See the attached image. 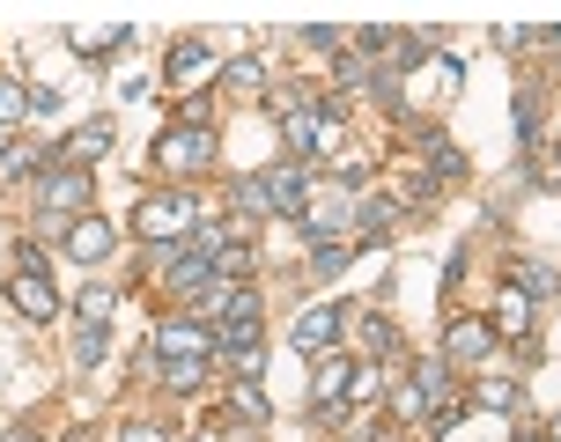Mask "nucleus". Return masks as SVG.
<instances>
[{"label":"nucleus","mask_w":561,"mask_h":442,"mask_svg":"<svg viewBox=\"0 0 561 442\" xmlns=\"http://www.w3.org/2000/svg\"><path fill=\"white\" fill-rule=\"evenodd\" d=\"M134 229H140V236H148V244H185V236H193V229H199V207H193V199H185V193H163V199H140V207H134Z\"/></svg>","instance_id":"f257e3e1"},{"label":"nucleus","mask_w":561,"mask_h":442,"mask_svg":"<svg viewBox=\"0 0 561 442\" xmlns=\"http://www.w3.org/2000/svg\"><path fill=\"white\" fill-rule=\"evenodd\" d=\"M37 193H45V207H53V229L67 236V221L89 214V170L59 163V170H45V177H37Z\"/></svg>","instance_id":"f03ea898"},{"label":"nucleus","mask_w":561,"mask_h":442,"mask_svg":"<svg viewBox=\"0 0 561 442\" xmlns=\"http://www.w3.org/2000/svg\"><path fill=\"white\" fill-rule=\"evenodd\" d=\"M355 361L347 354H318V376H310V420H333V406L347 414V398H355Z\"/></svg>","instance_id":"7ed1b4c3"},{"label":"nucleus","mask_w":561,"mask_h":442,"mask_svg":"<svg viewBox=\"0 0 561 442\" xmlns=\"http://www.w3.org/2000/svg\"><path fill=\"white\" fill-rule=\"evenodd\" d=\"M156 361H215V332L199 317H163L156 325Z\"/></svg>","instance_id":"20e7f679"},{"label":"nucleus","mask_w":561,"mask_h":442,"mask_svg":"<svg viewBox=\"0 0 561 442\" xmlns=\"http://www.w3.org/2000/svg\"><path fill=\"white\" fill-rule=\"evenodd\" d=\"M280 133H288V163H310V155H325V148L340 140V111H310L304 104Z\"/></svg>","instance_id":"39448f33"},{"label":"nucleus","mask_w":561,"mask_h":442,"mask_svg":"<svg viewBox=\"0 0 561 442\" xmlns=\"http://www.w3.org/2000/svg\"><path fill=\"white\" fill-rule=\"evenodd\" d=\"M215 163V133L207 126H170L156 140V170H207Z\"/></svg>","instance_id":"423d86ee"},{"label":"nucleus","mask_w":561,"mask_h":442,"mask_svg":"<svg viewBox=\"0 0 561 442\" xmlns=\"http://www.w3.org/2000/svg\"><path fill=\"white\" fill-rule=\"evenodd\" d=\"M67 258H82V266H96V258H112L118 251V236H112V221H96V214H82V221H67Z\"/></svg>","instance_id":"0eeeda50"},{"label":"nucleus","mask_w":561,"mask_h":442,"mask_svg":"<svg viewBox=\"0 0 561 442\" xmlns=\"http://www.w3.org/2000/svg\"><path fill=\"white\" fill-rule=\"evenodd\" d=\"M340 325H347V310H340V303L304 310V317H296V347H304V354H325V347L340 339Z\"/></svg>","instance_id":"6e6552de"},{"label":"nucleus","mask_w":561,"mask_h":442,"mask_svg":"<svg viewBox=\"0 0 561 442\" xmlns=\"http://www.w3.org/2000/svg\"><path fill=\"white\" fill-rule=\"evenodd\" d=\"M488 347H495V325H480V317H450V332H444V354L450 361H488Z\"/></svg>","instance_id":"1a4fd4ad"},{"label":"nucleus","mask_w":561,"mask_h":442,"mask_svg":"<svg viewBox=\"0 0 561 442\" xmlns=\"http://www.w3.org/2000/svg\"><path fill=\"white\" fill-rule=\"evenodd\" d=\"M8 303L23 310V317H37V325L59 317V295H53V280H45V274H15V280H8Z\"/></svg>","instance_id":"9d476101"},{"label":"nucleus","mask_w":561,"mask_h":442,"mask_svg":"<svg viewBox=\"0 0 561 442\" xmlns=\"http://www.w3.org/2000/svg\"><path fill=\"white\" fill-rule=\"evenodd\" d=\"M266 199H274V214H296V221H304L310 214V177H304V163L274 170V177H266Z\"/></svg>","instance_id":"9b49d317"},{"label":"nucleus","mask_w":561,"mask_h":442,"mask_svg":"<svg viewBox=\"0 0 561 442\" xmlns=\"http://www.w3.org/2000/svg\"><path fill=\"white\" fill-rule=\"evenodd\" d=\"M215 82V53L207 45H178L170 53V89H207Z\"/></svg>","instance_id":"f8f14e48"},{"label":"nucleus","mask_w":561,"mask_h":442,"mask_svg":"<svg viewBox=\"0 0 561 442\" xmlns=\"http://www.w3.org/2000/svg\"><path fill=\"white\" fill-rule=\"evenodd\" d=\"M96 155H112V118H89V126H75V140H67V163L75 170L96 163Z\"/></svg>","instance_id":"ddd939ff"},{"label":"nucleus","mask_w":561,"mask_h":442,"mask_svg":"<svg viewBox=\"0 0 561 442\" xmlns=\"http://www.w3.org/2000/svg\"><path fill=\"white\" fill-rule=\"evenodd\" d=\"M539 325V310L525 303V295H517V288H510L503 303H495V339H525V332Z\"/></svg>","instance_id":"4468645a"},{"label":"nucleus","mask_w":561,"mask_h":442,"mask_svg":"<svg viewBox=\"0 0 561 442\" xmlns=\"http://www.w3.org/2000/svg\"><path fill=\"white\" fill-rule=\"evenodd\" d=\"M207 369H215V361H163L156 376H163V391H178V398H193V391L207 384Z\"/></svg>","instance_id":"2eb2a0df"},{"label":"nucleus","mask_w":561,"mask_h":442,"mask_svg":"<svg viewBox=\"0 0 561 442\" xmlns=\"http://www.w3.org/2000/svg\"><path fill=\"white\" fill-rule=\"evenodd\" d=\"M480 406H495V414H525V391L510 384V376H488V384H480Z\"/></svg>","instance_id":"dca6fc26"},{"label":"nucleus","mask_w":561,"mask_h":442,"mask_svg":"<svg viewBox=\"0 0 561 442\" xmlns=\"http://www.w3.org/2000/svg\"><path fill=\"white\" fill-rule=\"evenodd\" d=\"M428 177H436V185H458V177H466V155H458L450 140H436V148H428Z\"/></svg>","instance_id":"f3484780"},{"label":"nucleus","mask_w":561,"mask_h":442,"mask_svg":"<svg viewBox=\"0 0 561 442\" xmlns=\"http://www.w3.org/2000/svg\"><path fill=\"white\" fill-rule=\"evenodd\" d=\"M517 295H525V303H539V295H554V266H539V258H525V266H517Z\"/></svg>","instance_id":"a211bd4d"},{"label":"nucleus","mask_w":561,"mask_h":442,"mask_svg":"<svg viewBox=\"0 0 561 442\" xmlns=\"http://www.w3.org/2000/svg\"><path fill=\"white\" fill-rule=\"evenodd\" d=\"M355 339H363L369 354H392V325H385L377 310H363V317H355Z\"/></svg>","instance_id":"6ab92c4d"},{"label":"nucleus","mask_w":561,"mask_h":442,"mask_svg":"<svg viewBox=\"0 0 561 442\" xmlns=\"http://www.w3.org/2000/svg\"><path fill=\"white\" fill-rule=\"evenodd\" d=\"M444 384H450V361H414V391L428 398V406L444 398Z\"/></svg>","instance_id":"aec40b11"},{"label":"nucleus","mask_w":561,"mask_h":442,"mask_svg":"<svg viewBox=\"0 0 561 442\" xmlns=\"http://www.w3.org/2000/svg\"><path fill=\"white\" fill-rule=\"evenodd\" d=\"M229 414L252 420V428H266V398H259V384H237V391H229Z\"/></svg>","instance_id":"412c9836"},{"label":"nucleus","mask_w":561,"mask_h":442,"mask_svg":"<svg viewBox=\"0 0 561 442\" xmlns=\"http://www.w3.org/2000/svg\"><path fill=\"white\" fill-rule=\"evenodd\" d=\"M229 193H237V214H266V207H274V199H266V177H237Z\"/></svg>","instance_id":"4be33fe9"},{"label":"nucleus","mask_w":561,"mask_h":442,"mask_svg":"<svg viewBox=\"0 0 561 442\" xmlns=\"http://www.w3.org/2000/svg\"><path fill=\"white\" fill-rule=\"evenodd\" d=\"M23 111H30V89H23V82H8V74H0V133H8V126H15Z\"/></svg>","instance_id":"5701e85b"},{"label":"nucleus","mask_w":561,"mask_h":442,"mask_svg":"<svg viewBox=\"0 0 561 442\" xmlns=\"http://www.w3.org/2000/svg\"><path fill=\"white\" fill-rule=\"evenodd\" d=\"M222 82H229V89H244V96H259V89H266V67H259V59H229Z\"/></svg>","instance_id":"b1692460"},{"label":"nucleus","mask_w":561,"mask_h":442,"mask_svg":"<svg viewBox=\"0 0 561 442\" xmlns=\"http://www.w3.org/2000/svg\"><path fill=\"white\" fill-rule=\"evenodd\" d=\"M104 332H112V325H82V332H75V361H82V369L104 361Z\"/></svg>","instance_id":"393cba45"},{"label":"nucleus","mask_w":561,"mask_h":442,"mask_svg":"<svg viewBox=\"0 0 561 442\" xmlns=\"http://www.w3.org/2000/svg\"><path fill=\"white\" fill-rule=\"evenodd\" d=\"M533 140H539V96L525 89V96H517V148H533Z\"/></svg>","instance_id":"a878e982"},{"label":"nucleus","mask_w":561,"mask_h":442,"mask_svg":"<svg viewBox=\"0 0 561 442\" xmlns=\"http://www.w3.org/2000/svg\"><path fill=\"white\" fill-rule=\"evenodd\" d=\"M30 170H37V148H8V163H0V185H23Z\"/></svg>","instance_id":"bb28decb"},{"label":"nucleus","mask_w":561,"mask_h":442,"mask_svg":"<svg viewBox=\"0 0 561 442\" xmlns=\"http://www.w3.org/2000/svg\"><path fill=\"white\" fill-rule=\"evenodd\" d=\"M82 325H112V295H104V288H89V295H82Z\"/></svg>","instance_id":"cd10ccee"},{"label":"nucleus","mask_w":561,"mask_h":442,"mask_svg":"<svg viewBox=\"0 0 561 442\" xmlns=\"http://www.w3.org/2000/svg\"><path fill=\"white\" fill-rule=\"evenodd\" d=\"M347 258H355V251H347V244H318V258H310V266H318V274H340Z\"/></svg>","instance_id":"c85d7f7f"},{"label":"nucleus","mask_w":561,"mask_h":442,"mask_svg":"<svg viewBox=\"0 0 561 442\" xmlns=\"http://www.w3.org/2000/svg\"><path fill=\"white\" fill-rule=\"evenodd\" d=\"M118 442H170V435H163V428H148V420H134V428H126Z\"/></svg>","instance_id":"c756f323"},{"label":"nucleus","mask_w":561,"mask_h":442,"mask_svg":"<svg viewBox=\"0 0 561 442\" xmlns=\"http://www.w3.org/2000/svg\"><path fill=\"white\" fill-rule=\"evenodd\" d=\"M539 185H561V148L547 155V163H539Z\"/></svg>","instance_id":"7c9ffc66"},{"label":"nucleus","mask_w":561,"mask_h":442,"mask_svg":"<svg viewBox=\"0 0 561 442\" xmlns=\"http://www.w3.org/2000/svg\"><path fill=\"white\" fill-rule=\"evenodd\" d=\"M193 442H222V435H215V428H199V435H193Z\"/></svg>","instance_id":"2f4dec72"},{"label":"nucleus","mask_w":561,"mask_h":442,"mask_svg":"<svg viewBox=\"0 0 561 442\" xmlns=\"http://www.w3.org/2000/svg\"><path fill=\"white\" fill-rule=\"evenodd\" d=\"M8 442H37V435H30V428H15V435H8Z\"/></svg>","instance_id":"473e14b6"},{"label":"nucleus","mask_w":561,"mask_h":442,"mask_svg":"<svg viewBox=\"0 0 561 442\" xmlns=\"http://www.w3.org/2000/svg\"><path fill=\"white\" fill-rule=\"evenodd\" d=\"M547 428H554V435H547V442H561V420H547Z\"/></svg>","instance_id":"72a5a7b5"},{"label":"nucleus","mask_w":561,"mask_h":442,"mask_svg":"<svg viewBox=\"0 0 561 442\" xmlns=\"http://www.w3.org/2000/svg\"><path fill=\"white\" fill-rule=\"evenodd\" d=\"M0 163H8V133H0Z\"/></svg>","instance_id":"f704fd0d"},{"label":"nucleus","mask_w":561,"mask_h":442,"mask_svg":"<svg viewBox=\"0 0 561 442\" xmlns=\"http://www.w3.org/2000/svg\"><path fill=\"white\" fill-rule=\"evenodd\" d=\"M517 442H547V435H517Z\"/></svg>","instance_id":"c9c22d12"},{"label":"nucleus","mask_w":561,"mask_h":442,"mask_svg":"<svg viewBox=\"0 0 561 442\" xmlns=\"http://www.w3.org/2000/svg\"><path fill=\"white\" fill-rule=\"evenodd\" d=\"M554 45H561V30H554Z\"/></svg>","instance_id":"e433bc0d"}]
</instances>
